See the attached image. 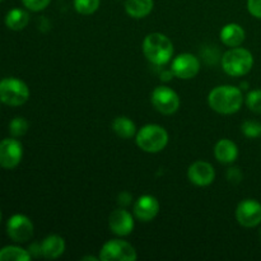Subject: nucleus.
Instances as JSON below:
<instances>
[{
	"label": "nucleus",
	"instance_id": "obj_10",
	"mask_svg": "<svg viewBox=\"0 0 261 261\" xmlns=\"http://www.w3.org/2000/svg\"><path fill=\"white\" fill-rule=\"evenodd\" d=\"M236 219L240 226L254 228L261 223V204L255 199H245L236 208Z\"/></svg>",
	"mask_w": 261,
	"mask_h": 261
},
{
	"label": "nucleus",
	"instance_id": "obj_17",
	"mask_svg": "<svg viewBox=\"0 0 261 261\" xmlns=\"http://www.w3.org/2000/svg\"><path fill=\"white\" fill-rule=\"evenodd\" d=\"M214 155L221 163H233L239 157V148L232 140L221 139L214 147Z\"/></svg>",
	"mask_w": 261,
	"mask_h": 261
},
{
	"label": "nucleus",
	"instance_id": "obj_15",
	"mask_svg": "<svg viewBox=\"0 0 261 261\" xmlns=\"http://www.w3.org/2000/svg\"><path fill=\"white\" fill-rule=\"evenodd\" d=\"M221 41L228 47H239L244 43L245 38H246V32H245L244 27L237 23H228L224 25L219 33Z\"/></svg>",
	"mask_w": 261,
	"mask_h": 261
},
{
	"label": "nucleus",
	"instance_id": "obj_24",
	"mask_svg": "<svg viewBox=\"0 0 261 261\" xmlns=\"http://www.w3.org/2000/svg\"><path fill=\"white\" fill-rule=\"evenodd\" d=\"M241 129L245 137L250 138V139H256V138L261 137V124L259 121L247 120L242 124Z\"/></svg>",
	"mask_w": 261,
	"mask_h": 261
},
{
	"label": "nucleus",
	"instance_id": "obj_32",
	"mask_svg": "<svg viewBox=\"0 0 261 261\" xmlns=\"http://www.w3.org/2000/svg\"><path fill=\"white\" fill-rule=\"evenodd\" d=\"M2 217H3L2 216V211H0V222H2Z\"/></svg>",
	"mask_w": 261,
	"mask_h": 261
},
{
	"label": "nucleus",
	"instance_id": "obj_19",
	"mask_svg": "<svg viewBox=\"0 0 261 261\" xmlns=\"http://www.w3.org/2000/svg\"><path fill=\"white\" fill-rule=\"evenodd\" d=\"M30 23V14L25 10L15 8L5 15V25L12 31H22Z\"/></svg>",
	"mask_w": 261,
	"mask_h": 261
},
{
	"label": "nucleus",
	"instance_id": "obj_33",
	"mask_svg": "<svg viewBox=\"0 0 261 261\" xmlns=\"http://www.w3.org/2000/svg\"><path fill=\"white\" fill-rule=\"evenodd\" d=\"M3 2V0H0V3H2Z\"/></svg>",
	"mask_w": 261,
	"mask_h": 261
},
{
	"label": "nucleus",
	"instance_id": "obj_4",
	"mask_svg": "<svg viewBox=\"0 0 261 261\" xmlns=\"http://www.w3.org/2000/svg\"><path fill=\"white\" fill-rule=\"evenodd\" d=\"M137 145L147 153H158L168 144V133L161 125L148 124L135 135Z\"/></svg>",
	"mask_w": 261,
	"mask_h": 261
},
{
	"label": "nucleus",
	"instance_id": "obj_28",
	"mask_svg": "<svg viewBox=\"0 0 261 261\" xmlns=\"http://www.w3.org/2000/svg\"><path fill=\"white\" fill-rule=\"evenodd\" d=\"M227 178L229 180V182L239 184L240 181L242 180V172L240 171V168H237V167L229 168L228 172H227Z\"/></svg>",
	"mask_w": 261,
	"mask_h": 261
},
{
	"label": "nucleus",
	"instance_id": "obj_9",
	"mask_svg": "<svg viewBox=\"0 0 261 261\" xmlns=\"http://www.w3.org/2000/svg\"><path fill=\"white\" fill-rule=\"evenodd\" d=\"M23 157V145L17 138H7L0 142V167L13 170L20 163Z\"/></svg>",
	"mask_w": 261,
	"mask_h": 261
},
{
	"label": "nucleus",
	"instance_id": "obj_1",
	"mask_svg": "<svg viewBox=\"0 0 261 261\" xmlns=\"http://www.w3.org/2000/svg\"><path fill=\"white\" fill-rule=\"evenodd\" d=\"M208 103L211 109L218 114H236L244 105V94L239 87L218 86L209 93Z\"/></svg>",
	"mask_w": 261,
	"mask_h": 261
},
{
	"label": "nucleus",
	"instance_id": "obj_2",
	"mask_svg": "<svg viewBox=\"0 0 261 261\" xmlns=\"http://www.w3.org/2000/svg\"><path fill=\"white\" fill-rule=\"evenodd\" d=\"M143 53L147 60L154 65H166L172 59L173 43L163 33H149L143 41Z\"/></svg>",
	"mask_w": 261,
	"mask_h": 261
},
{
	"label": "nucleus",
	"instance_id": "obj_6",
	"mask_svg": "<svg viewBox=\"0 0 261 261\" xmlns=\"http://www.w3.org/2000/svg\"><path fill=\"white\" fill-rule=\"evenodd\" d=\"M99 259L103 261H135L138 259L134 246L122 240H110L102 246Z\"/></svg>",
	"mask_w": 261,
	"mask_h": 261
},
{
	"label": "nucleus",
	"instance_id": "obj_8",
	"mask_svg": "<svg viewBox=\"0 0 261 261\" xmlns=\"http://www.w3.org/2000/svg\"><path fill=\"white\" fill-rule=\"evenodd\" d=\"M33 231H35V227H33L32 221L24 214H14L8 219L7 233L12 241L24 244L32 239Z\"/></svg>",
	"mask_w": 261,
	"mask_h": 261
},
{
	"label": "nucleus",
	"instance_id": "obj_27",
	"mask_svg": "<svg viewBox=\"0 0 261 261\" xmlns=\"http://www.w3.org/2000/svg\"><path fill=\"white\" fill-rule=\"evenodd\" d=\"M247 9L252 17L261 19V0H247Z\"/></svg>",
	"mask_w": 261,
	"mask_h": 261
},
{
	"label": "nucleus",
	"instance_id": "obj_12",
	"mask_svg": "<svg viewBox=\"0 0 261 261\" xmlns=\"http://www.w3.org/2000/svg\"><path fill=\"white\" fill-rule=\"evenodd\" d=\"M135 226L134 217L124 208L115 209L109 218V227L117 236H129Z\"/></svg>",
	"mask_w": 261,
	"mask_h": 261
},
{
	"label": "nucleus",
	"instance_id": "obj_20",
	"mask_svg": "<svg viewBox=\"0 0 261 261\" xmlns=\"http://www.w3.org/2000/svg\"><path fill=\"white\" fill-rule=\"evenodd\" d=\"M112 130L117 137L122 139H130L134 135H137V126L134 121L126 116H119L112 122Z\"/></svg>",
	"mask_w": 261,
	"mask_h": 261
},
{
	"label": "nucleus",
	"instance_id": "obj_16",
	"mask_svg": "<svg viewBox=\"0 0 261 261\" xmlns=\"http://www.w3.org/2000/svg\"><path fill=\"white\" fill-rule=\"evenodd\" d=\"M41 251L45 259H58L65 251V240L58 234H51L41 242Z\"/></svg>",
	"mask_w": 261,
	"mask_h": 261
},
{
	"label": "nucleus",
	"instance_id": "obj_3",
	"mask_svg": "<svg viewBox=\"0 0 261 261\" xmlns=\"http://www.w3.org/2000/svg\"><path fill=\"white\" fill-rule=\"evenodd\" d=\"M254 66V56L244 47H232L226 51L222 58V68L231 76H244L251 71Z\"/></svg>",
	"mask_w": 261,
	"mask_h": 261
},
{
	"label": "nucleus",
	"instance_id": "obj_13",
	"mask_svg": "<svg viewBox=\"0 0 261 261\" xmlns=\"http://www.w3.org/2000/svg\"><path fill=\"white\" fill-rule=\"evenodd\" d=\"M188 177L194 185L209 186L216 178V171L209 162L205 161H196L189 167Z\"/></svg>",
	"mask_w": 261,
	"mask_h": 261
},
{
	"label": "nucleus",
	"instance_id": "obj_5",
	"mask_svg": "<svg viewBox=\"0 0 261 261\" xmlns=\"http://www.w3.org/2000/svg\"><path fill=\"white\" fill-rule=\"evenodd\" d=\"M30 98V88L20 79L8 76L0 81V101L7 106H22Z\"/></svg>",
	"mask_w": 261,
	"mask_h": 261
},
{
	"label": "nucleus",
	"instance_id": "obj_34",
	"mask_svg": "<svg viewBox=\"0 0 261 261\" xmlns=\"http://www.w3.org/2000/svg\"><path fill=\"white\" fill-rule=\"evenodd\" d=\"M0 102H2V101H0Z\"/></svg>",
	"mask_w": 261,
	"mask_h": 261
},
{
	"label": "nucleus",
	"instance_id": "obj_14",
	"mask_svg": "<svg viewBox=\"0 0 261 261\" xmlns=\"http://www.w3.org/2000/svg\"><path fill=\"white\" fill-rule=\"evenodd\" d=\"M160 212V201L152 195H142L134 204V216L142 222H150Z\"/></svg>",
	"mask_w": 261,
	"mask_h": 261
},
{
	"label": "nucleus",
	"instance_id": "obj_25",
	"mask_svg": "<svg viewBox=\"0 0 261 261\" xmlns=\"http://www.w3.org/2000/svg\"><path fill=\"white\" fill-rule=\"evenodd\" d=\"M245 102L250 111L255 112V114H261V89H254V91L249 92Z\"/></svg>",
	"mask_w": 261,
	"mask_h": 261
},
{
	"label": "nucleus",
	"instance_id": "obj_31",
	"mask_svg": "<svg viewBox=\"0 0 261 261\" xmlns=\"http://www.w3.org/2000/svg\"><path fill=\"white\" fill-rule=\"evenodd\" d=\"M82 260H93V261H97V260H101L99 257H94V256H84Z\"/></svg>",
	"mask_w": 261,
	"mask_h": 261
},
{
	"label": "nucleus",
	"instance_id": "obj_18",
	"mask_svg": "<svg viewBox=\"0 0 261 261\" xmlns=\"http://www.w3.org/2000/svg\"><path fill=\"white\" fill-rule=\"evenodd\" d=\"M154 7L153 0H126L125 2V10L127 15L135 19L145 18L150 14Z\"/></svg>",
	"mask_w": 261,
	"mask_h": 261
},
{
	"label": "nucleus",
	"instance_id": "obj_21",
	"mask_svg": "<svg viewBox=\"0 0 261 261\" xmlns=\"http://www.w3.org/2000/svg\"><path fill=\"white\" fill-rule=\"evenodd\" d=\"M31 257L28 250L19 246H5L0 249V261H30Z\"/></svg>",
	"mask_w": 261,
	"mask_h": 261
},
{
	"label": "nucleus",
	"instance_id": "obj_30",
	"mask_svg": "<svg viewBox=\"0 0 261 261\" xmlns=\"http://www.w3.org/2000/svg\"><path fill=\"white\" fill-rule=\"evenodd\" d=\"M132 195H130V194H127V193H121L119 195V204L120 205H122V206H126V205H129L130 203H132Z\"/></svg>",
	"mask_w": 261,
	"mask_h": 261
},
{
	"label": "nucleus",
	"instance_id": "obj_7",
	"mask_svg": "<svg viewBox=\"0 0 261 261\" xmlns=\"http://www.w3.org/2000/svg\"><path fill=\"white\" fill-rule=\"evenodd\" d=\"M150 101L154 109L163 115H172L180 107V97L167 86L155 87L152 92Z\"/></svg>",
	"mask_w": 261,
	"mask_h": 261
},
{
	"label": "nucleus",
	"instance_id": "obj_26",
	"mask_svg": "<svg viewBox=\"0 0 261 261\" xmlns=\"http://www.w3.org/2000/svg\"><path fill=\"white\" fill-rule=\"evenodd\" d=\"M22 3L31 12H41L50 5L51 0H22Z\"/></svg>",
	"mask_w": 261,
	"mask_h": 261
},
{
	"label": "nucleus",
	"instance_id": "obj_11",
	"mask_svg": "<svg viewBox=\"0 0 261 261\" xmlns=\"http://www.w3.org/2000/svg\"><path fill=\"white\" fill-rule=\"evenodd\" d=\"M171 70H172L173 75L184 79V81L193 79L200 70V61L193 54H180L173 59Z\"/></svg>",
	"mask_w": 261,
	"mask_h": 261
},
{
	"label": "nucleus",
	"instance_id": "obj_23",
	"mask_svg": "<svg viewBox=\"0 0 261 261\" xmlns=\"http://www.w3.org/2000/svg\"><path fill=\"white\" fill-rule=\"evenodd\" d=\"M28 127H30V124L24 117L17 116L9 122V133L13 138H20L25 135Z\"/></svg>",
	"mask_w": 261,
	"mask_h": 261
},
{
	"label": "nucleus",
	"instance_id": "obj_22",
	"mask_svg": "<svg viewBox=\"0 0 261 261\" xmlns=\"http://www.w3.org/2000/svg\"><path fill=\"white\" fill-rule=\"evenodd\" d=\"M101 0H74V8L82 15H91L98 10Z\"/></svg>",
	"mask_w": 261,
	"mask_h": 261
},
{
	"label": "nucleus",
	"instance_id": "obj_29",
	"mask_svg": "<svg viewBox=\"0 0 261 261\" xmlns=\"http://www.w3.org/2000/svg\"><path fill=\"white\" fill-rule=\"evenodd\" d=\"M28 252H30V255L32 257H37L40 256V255H42V251H41V244H32L30 246V249H28Z\"/></svg>",
	"mask_w": 261,
	"mask_h": 261
}]
</instances>
